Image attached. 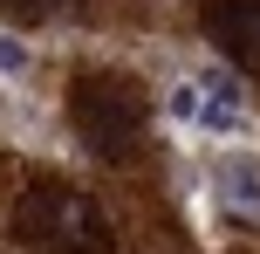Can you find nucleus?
I'll return each instance as SVG.
<instances>
[{"label":"nucleus","mask_w":260,"mask_h":254,"mask_svg":"<svg viewBox=\"0 0 260 254\" xmlns=\"http://www.w3.org/2000/svg\"><path fill=\"white\" fill-rule=\"evenodd\" d=\"M171 117H199V82H178L171 90Z\"/></svg>","instance_id":"5"},{"label":"nucleus","mask_w":260,"mask_h":254,"mask_svg":"<svg viewBox=\"0 0 260 254\" xmlns=\"http://www.w3.org/2000/svg\"><path fill=\"white\" fill-rule=\"evenodd\" d=\"M212 27H219V41L240 55V62L260 69V0H226V7L212 14Z\"/></svg>","instance_id":"1"},{"label":"nucleus","mask_w":260,"mask_h":254,"mask_svg":"<svg viewBox=\"0 0 260 254\" xmlns=\"http://www.w3.org/2000/svg\"><path fill=\"white\" fill-rule=\"evenodd\" d=\"M219 200L240 220H260V158H219Z\"/></svg>","instance_id":"3"},{"label":"nucleus","mask_w":260,"mask_h":254,"mask_svg":"<svg viewBox=\"0 0 260 254\" xmlns=\"http://www.w3.org/2000/svg\"><path fill=\"white\" fill-rule=\"evenodd\" d=\"M7 7H14V14H48L55 0H7Z\"/></svg>","instance_id":"6"},{"label":"nucleus","mask_w":260,"mask_h":254,"mask_svg":"<svg viewBox=\"0 0 260 254\" xmlns=\"http://www.w3.org/2000/svg\"><path fill=\"white\" fill-rule=\"evenodd\" d=\"M199 117H206L212 131H240V117H247V96H240V82L226 76V69L199 76Z\"/></svg>","instance_id":"2"},{"label":"nucleus","mask_w":260,"mask_h":254,"mask_svg":"<svg viewBox=\"0 0 260 254\" xmlns=\"http://www.w3.org/2000/svg\"><path fill=\"white\" fill-rule=\"evenodd\" d=\"M27 69V41L21 35H0V76H21Z\"/></svg>","instance_id":"4"}]
</instances>
